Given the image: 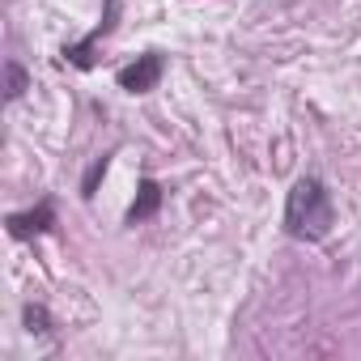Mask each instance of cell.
<instances>
[{
    "instance_id": "6da1fadb",
    "label": "cell",
    "mask_w": 361,
    "mask_h": 361,
    "mask_svg": "<svg viewBox=\"0 0 361 361\" xmlns=\"http://www.w3.org/2000/svg\"><path fill=\"white\" fill-rule=\"evenodd\" d=\"M336 213H331V196L319 178H298L289 200H285V234L302 238V243H319L327 238Z\"/></svg>"
},
{
    "instance_id": "7a4b0ae2",
    "label": "cell",
    "mask_w": 361,
    "mask_h": 361,
    "mask_svg": "<svg viewBox=\"0 0 361 361\" xmlns=\"http://www.w3.org/2000/svg\"><path fill=\"white\" fill-rule=\"evenodd\" d=\"M157 81H161V56L157 51H145V56H136V64L119 68V90H128V94H145Z\"/></svg>"
},
{
    "instance_id": "3957f363",
    "label": "cell",
    "mask_w": 361,
    "mask_h": 361,
    "mask_svg": "<svg viewBox=\"0 0 361 361\" xmlns=\"http://www.w3.org/2000/svg\"><path fill=\"white\" fill-rule=\"evenodd\" d=\"M51 226H56V209H51V200H43V204L30 209V213H13V217H9V234H13V238L43 234V230H51Z\"/></svg>"
},
{
    "instance_id": "277c9868",
    "label": "cell",
    "mask_w": 361,
    "mask_h": 361,
    "mask_svg": "<svg viewBox=\"0 0 361 361\" xmlns=\"http://www.w3.org/2000/svg\"><path fill=\"white\" fill-rule=\"evenodd\" d=\"M115 13H119V5H115V0H106V18H102V26H98L94 35H85V39H81L77 47H68V51H64V56H68V60H73L77 68H90V47H94V43H98V39H102V35H106V30L115 26Z\"/></svg>"
},
{
    "instance_id": "5b68a950",
    "label": "cell",
    "mask_w": 361,
    "mask_h": 361,
    "mask_svg": "<svg viewBox=\"0 0 361 361\" xmlns=\"http://www.w3.org/2000/svg\"><path fill=\"white\" fill-rule=\"evenodd\" d=\"M157 209H161V188L153 183V178H145L140 192H136V200H132V209H128V226H136V221L153 217Z\"/></svg>"
},
{
    "instance_id": "8992f818",
    "label": "cell",
    "mask_w": 361,
    "mask_h": 361,
    "mask_svg": "<svg viewBox=\"0 0 361 361\" xmlns=\"http://www.w3.org/2000/svg\"><path fill=\"white\" fill-rule=\"evenodd\" d=\"M26 90H30V77H26V68H22L18 60H9V64H5V98H9V102H18Z\"/></svg>"
},
{
    "instance_id": "52a82bcc",
    "label": "cell",
    "mask_w": 361,
    "mask_h": 361,
    "mask_svg": "<svg viewBox=\"0 0 361 361\" xmlns=\"http://www.w3.org/2000/svg\"><path fill=\"white\" fill-rule=\"evenodd\" d=\"M22 319H26V331H30V336H51V314H47V306H35V302H30V306L22 310Z\"/></svg>"
},
{
    "instance_id": "ba28073f",
    "label": "cell",
    "mask_w": 361,
    "mask_h": 361,
    "mask_svg": "<svg viewBox=\"0 0 361 361\" xmlns=\"http://www.w3.org/2000/svg\"><path fill=\"white\" fill-rule=\"evenodd\" d=\"M106 166H111V157H98L94 166H90V174H85V183H81V196L90 200L94 192H98V183H102V174H106Z\"/></svg>"
}]
</instances>
